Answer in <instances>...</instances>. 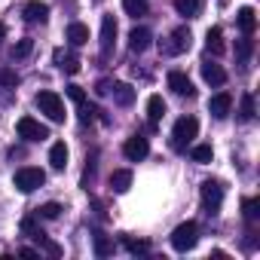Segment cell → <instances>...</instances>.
Wrapping results in <instances>:
<instances>
[{
  "label": "cell",
  "instance_id": "7a4b0ae2",
  "mask_svg": "<svg viewBox=\"0 0 260 260\" xmlns=\"http://www.w3.org/2000/svg\"><path fill=\"white\" fill-rule=\"evenodd\" d=\"M196 132H199V119L196 116H181L175 122V128H172V147L175 150H184L196 138Z\"/></svg>",
  "mask_w": 260,
  "mask_h": 260
},
{
  "label": "cell",
  "instance_id": "9a60e30c",
  "mask_svg": "<svg viewBox=\"0 0 260 260\" xmlns=\"http://www.w3.org/2000/svg\"><path fill=\"white\" fill-rule=\"evenodd\" d=\"M236 25H239V31L242 34H254V28H257V16H254V10L251 7H242L239 13H236Z\"/></svg>",
  "mask_w": 260,
  "mask_h": 260
},
{
  "label": "cell",
  "instance_id": "44dd1931",
  "mask_svg": "<svg viewBox=\"0 0 260 260\" xmlns=\"http://www.w3.org/2000/svg\"><path fill=\"white\" fill-rule=\"evenodd\" d=\"M68 43H71V46H83V43H89V28L80 25V22H71V25H68Z\"/></svg>",
  "mask_w": 260,
  "mask_h": 260
},
{
  "label": "cell",
  "instance_id": "2e32d148",
  "mask_svg": "<svg viewBox=\"0 0 260 260\" xmlns=\"http://www.w3.org/2000/svg\"><path fill=\"white\" fill-rule=\"evenodd\" d=\"M202 80H205L208 86H223V83H226V71H223L220 64L205 61V64H202Z\"/></svg>",
  "mask_w": 260,
  "mask_h": 260
},
{
  "label": "cell",
  "instance_id": "d4e9b609",
  "mask_svg": "<svg viewBox=\"0 0 260 260\" xmlns=\"http://www.w3.org/2000/svg\"><path fill=\"white\" fill-rule=\"evenodd\" d=\"M190 156H193V162H199V166H205V162H211V156H214V150H211V144H196V147L190 150Z\"/></svg>",
  "mask_w": 260,
  "mask_h": 260
},
{
  "label": "cell",
  "instance_id": "1f68e13d",
  "mask_svg": "<svg viewBox=\"0 0 260 260\" xmlns=\"http://www.w3.org/2000/svg\"><path fill=\"white\" fill-rule=\"evenodd\" d=\"M0 86H19V74L13 71V68H0Z\"/></svg>",
  "mask_w": 260,
  "mask_h": 260
},
{
  "label": "cell",
  "instance_id": "f546056e",
  "mask_svg": "<svg viewBox=\"0 0 260 260\" xmlns=\"http://www.w3.org/2000/svg\"><path fill=\"white\" fill-rule=\"evenodd\" d=\"M239 116H242L245 122H251V119H254V95H251V92H245V95H242V113H239Z\"/></svg>",
  "mask_w": 260,
  "mask_h": 260
},
{
  "label": "cell",
  "instance_id": "ba28073f",
  "mask_svg": "<svg viewBox=\"0 0 260 260\" xmlns=\"http://www.w3.org/2000/svg\"><path fill=\"white\" fill-rule=\"evenodd\" d=\"M169 89H172L175 95H187V98L196 95V89H193V83H190V77H187L184 71H172V74H169Z\"/></svg>",
  "mask_w": 260,
  "mask_h": 260
},
{
  "label": "cell",
  "instance_id": "8d00e7d4",
  "mask_svg": "<svg viewBox=\"0 0 260 260\" xmlns=\"http://www.w3.org/2000/svg\"><path fill=\"white\" fill-rule=\"evenodd\" d=\"M95 92H98V95H107V92H110V83H107V80H101V83L95 86Z\"/></svg>",
  "mask_w": 260,
  "mask_h": 260
},
{
  "label": "cell",
  "instance_id": "cb8c5ba5",
  "mask_svg": "<svg viewBox=\"0 0 260 260\" xmlns=\"http://www.w3.org/2000/svg\"><path fill=\"white\" fill-rule=\"evenodd\" d=\"M122 10L128 13V16H144L147 10H150V4H147V0H122Z\"/></svg>",
  "mask_w": 260,
  "mask_h": 260
},
{
  "label": "cell",
  "instance_id": "4dcf8cb0",
  "mask_svg": "<svg viewBox=\"0 0 260 260\" xmlns=\"http://www.w3.org/2000/svg\"><path fill=\"white\" fill-rule=\"evenodd\" d=\"M37 211H40V217H46V220H55V217L61 214V205H58V202H46V205H40Z\"/></svg>",
  "mask_w": 260,
  "mask_h": 260
},
{
  "label": "cell",
  "instance_id": "9c48e42d",
  "mask_svg": "<svg viewBox=\"0 0 260 260\" xmlns=\"http://www.w3.org/2000/svg\"><path fill=\"white\" fill-rule=\"evenodd\" d=\"M230 107H233V95H230V92H217V95H211V101H208V113H211L214 119H223V116L230 113Z\"/></svg>",
  "mask_w": 260,
  "mask_h": 260
},
{
  "label": "cell",
  "instance_id": "603a6c76",
  "mask_svg": "<svg viewBox=\"0 0 260 260\" xmlns=\"http://www.w3.org/2000/svg\"><path fill=\"white\" fill-rule=\"evenodd\" d=\"M31 239H34V242H37L40 248H46V251H49L52 257H61V245H55V242H52V239H49V236H46L43 230H40V233H34Z\"/></svg>",
  "mask_w": 260,
  "mask_h": 260
},
{
  "label": "cell",
  "instance_id": "ffe728a7",
  "mask_svg": "<svg viewBox=\"0 0 260 260\" xmlns=\"http://www.w3.org/2000/svg\"><path fill=\"white\" fill-rule=\"evenodd\" d=\"M128 187H132V172H128V169H116L110 175V190L113 193H125Z\"/></svg>",
  "mask_w": 260,
  "mask_h": 260
},
{
  "label": "cell",
  "instance_id": "e0dca14e",
  "mask_svg": "<svg viewBox=\"0 0 260 260\" xmlns=\"http://www.w3.org/2000/svg\"><path fill=\"white\" fill-rule=\"evenodd\" d=\"M110 95H113V101L119 104V107H128L135 101V89L128 86V83H116V86H110Z\"/></svg>",
  "mask_w": 260,
  "mask_h": 260
},
{
  "label": "cell",
  "instance_id": "5bb4252c",
  "mask_svg": "<svg viewBox=\"0 0 260 260\" xmlns=\"http://www.w3.org/2000/svg\"><path fill=\"white\" fill-rule=\"evenodd\" d=\"M162 116H166V101H162V95H150V98H147V119H150V128H156Z\"/></svg>",
  "mask_w": 260,
  "mask_h": 260
},
{
  "label": "cell",
  "instance_id": "f1b7e54d",
  "mask_svg": "<svg viewBox=\"0 0 260 260\" xmlns=\"http://www.w3.org/2000/svg\"><path fill=\"white\" fill-rule=\"evenodd\" d=\"M122 245L132 251V254H147V251H150V242H144V239H132V236H122Z\"/></svg>",
  "mask_w": 260,
  "mask_h": 260
},
{
  "label": "cell",
  "instance_id": "74e56055",
  "mask_svg": "<svg viewBox=\"0 0 260 260\" xmlns=\"http://www.w3.org/2000/svg\"><path fill=\"white\" fill-rule=\"evenodd\" d=\"M19 254H22V257H28V260H34V257H40V254H37L34 248H19Z\"/></svg>",
  "mask_w": 260,
  "mask_h": 260
},
{
  "label": "cell",
  "instance_id": "5b68a950",
  "mask_svg": "<svg viewBox=\"0 0 260 260\" xmlns=\"http://www.w3.org/2000/svg\"><path fill=\"white\" fill-rule=\"evenodd\" d=\"M199 196H202V208L208 214L220 211V205H223V187H220V181H205L199 187Z\"/></svg>",
  "mask_w": 260,
  "mask_h": 260
},
{
  "label": "cell",
  "instance_id": "30bf717a",
  "mask_svg": "<svg viewBox=\"0 0 260 260\" xmlns=\"http://www.w3.org/2000/svg\"><path fill=\"white\" fill-rule=\"evenodd\" d=\"M22 16H25V22H31V25H43V22L49 19V7L40 4V0H31V4H25Z\"/></svg>",
  "mask_w": 260,
  "mask_h": 260
},
{
  "label": "cell",
  "instance_id": "6da1fadb",
  "mask_svg": "<svg viewBox=\"0 0 260 260\" xmlns=\"http://www.w3.org/2000/svg\"><path fill=\"white\" fill-rule=\"evenodd\" d=\"M196 242H199V226H196V220H184V223H178L175 226V233H172V248L175 251H193L196 248Z\"/></svg>",
  "mask_w": 260,
  "mask_h": 260
},
{
  "label": "cell",
  "instance_id": "8fae6325",
  "mask_svg": "<svg viewBox=\"0 0 260 260\" xmlns=\"http://www.w3.org/2000/svg\"><path fill=\"white\" fill-rule=\"evenodd\" d=\"M113 40H116V19L113 16H104L101 19V52L104 55L113 49Z\"/></svg>",
  "mask_w": 260,
  "mask_h": 260
},
{
  "label": "cell",
  "instance_id": "d6986e66",
  "mask_svg": "<svg viewBox=\"0 0 260 260\" xmlns=\"http://www.w3.org/2000/svg\"><path fill=\"white\" fill-rule=\"evenodd\" d=\"M49 166H52L55 172H61V169L68 166V147H64V141H55V144L49 147Z\"/></svg>",
  "mask_w": 260,
  "mask_h": 260
},
{
  "label": "cell",
  "instance_id": "f35d334b",
  "mask_svg": "<svg viewBox=\"0 0 260 260\" xmlns=\"http://www.w3.org/2000/svg\"><path fill=\"white\" fill-rule=\"evenodd\" d=\"M4 37H7V25H4V22H0V40H4Z\"/></svg>",
  "mask_w": 260,
  "mask_h": 260
},
{
  "label": "cell",
  "instance_id": "ac0fdd59",
  "mask_svg": "<svg viewBox=\"0 0 260 260\" xmlns=\"http://www.w3.org/2000/svg\"><path fill=\"white\" fill-rule=\"evenodd\" d=\"M205 49L211 52V55H223V31L214 25V28H208V34H205Z\"/></svg>",
  "mask_w": 260,
  "mask_h": 260
},
{
  "label": "cell",
  "instance_id": "3957f363",
  "mask_svg": "<svg viewBox=\"0 0 260 260\" xmlns=\"http://www.w3.org/2000/svg\"><path fill=\"white\" fill-rule=\"evenodd\" d=\"M34 104H37V107H40V113H46L52 122H64V101H61L55 92H49V89L37 92Z\"/></svg>",
  "mask_w": 260,
  "mask_h": 260
},
{
  "label": "cell",
  "instance_id": "83f0119b",
  "mask_svg": "<svg viewBox=\"0 0 260 260\" xmlns=\"http://www.w3.org/2000/svg\"><path fill=\"white\" fill-rule=\"evenodd\" d=\"M242 214H245L248 223H254V220L260 217V199H245V202H242Z\"/></svg>",
  "mask_w": 260,
  "mask_h": 260
},
{
  "label": "cell",
  "instance_id": "4fadbf2b",
  "mask_svg": "<svg viewBox=\"0 0 260 260\" xmlns=\"http://www.w3.org/2000/svg\"><path fill=\"white\" fill-rule=\"evenodd\" d=\"M150 40H153V34L147 28H132V31H128V49H132V52H144L150 46Z\"/></svg>",
  "mask_w": 260,
  "mask_h": 260
},
{
  "label": "cell",
  "instance_id": "836d02e7",
  "mask_svg": "<svg viewBox=\"0 0 260 260\" xmlns=\"http://www.w3.org/2000/svg\"><path fill=\"white\" fill-rule=\"evenodd\" d=\"M68 98L80 107V104H86V89L83 86H68Z\"/></svg>",
  "mask_w": 260,
  "mask_h": 260
},
{
  "label": "cell",
  "instance_id": "8992f818",
  "mask_svg": "<svg viewBox=\"0 0 260 260\" xmlns=\"http://www.w3.org/2000/svg\"><path fill=\"white\" fill-rule=\"evenodd\" d=\"M16 132H19L22 141H46V138H49V128H46L43 122H37L34 116H22V119L16 122Z\"/></svg>",
  "mask_w": 260,
  "mask_h": 260
},
{
  "label": "cell",
  "instance_id": "4316f807",
  "mask_svg": "<svg viewBox=\"0 0 260 260\" xmlns=\"http://www.w3.org/2000/svg\"><path fill=\"white\" fill-rule=\"evenodd\" d=\"M55 61H58V68H61L64 74H77V71H80V61H77L74 55H64V52H55Z\"/></svg>",
  "mask_w": 260,
  "mask_h": 260
},
{
  "label": "cell",
  "instance_id": "52a82bcc",
  "mask_svg": "<svg viewBox=\"0 0 260 260\" xmlns=\"http://www.w3.org/2000/svg\"><path fill=\"white\" fill-rule=\"evenodd\" d=\"M122 153H125V159L138 162V159H144V156L150 153V144H147V138H144V135H132V138H125Z\"/></svg>",
  "mask_w": 260,
  "mask_h": 260
},
{
  "label": "cell",
  "instance_id": "7c38bea8",
  "mask_svg": "<svg viewBox=\"0 0 260 260\" xmlns=\"http://www.w3.org/2000/svg\"><path fill=\"white\" fill-rule=\"evenodd\" d=\"M190 40H193V37H190V31H187V28H175V31H172V43L166 46V52L181 55V52H187V49H190Z\"/></svg>",
  "mask_w": 260,
  "mask_h": 260
},
{
  "label": "cell",
  "instance_id": "7402d4cb",
  "mask_svg": "<svg viewBox=\"0 0 260 260\" xmlns=\"http://www.w3.org/2000/svg\"><path fill=\"white\" fill-rule=\"evenodd\" d=\"M175 10H178V16H184V19H196L199 10H202V0H175Z\"/></svg>",
  "mask_w": 260,
  "mask_h": 260
},
{
  "label": "cell",
  "instance_id": "d590c367",
  "mask_svg": "<svg viewBox=\"0 0 260 260\" xmlns=\"http://www.w3.org/2000/svg\"><path fill=\"white\" fill-rule=\"evenodd\" d=\"M22 233H25V236H34V233H40L37 220H34V217H25V220H22Z\"/></svg>",
  "mask_w": 260,
  "mask_h": 260
},
{
  "label": "cell",
  "instance_id": "d6a6232c",
  "mask_svg": "<svg viewBox=\"0 0 260 260\" xmlns=\"http://www.w3.org/2000/svg\"><path fill=\"white\" fill-rule=\"evenodd\" d=\"M31 49H34V40H19V43L13 46V55H16V58H25V55H31Z\"/></svg>",
  "mask_w": 260,
  "mask_h": 260
},
{
  "label": "cell",
  "instance_id": "484cf974",
  "mask_svg": "<svg viewBox=\"0 0 260 260\" xmlns=\"http://www.w3.org/2000/svg\"><path fill=\"white\" fill-rule=\"evenodd\" d=\"M113 254V242L104 233H95V257H110Z\"/></svg>",
  "mask_w": 260,
  "mask_h": 260
},
{
  "label": "cell",
  "instance_id": "e575fe53",
  "mask_svg": "<svg viewBox=\"0 0 260 260\" xmlns=\"http://www.w3.org/2000/svg\"><path fill=\"white\" fill-rule=\"evenodd\" d=\"M251 49H254V43H251V40H248V34H245V37L236 43V55H239V58H248V55H251Z\"/></svg>",
  "mask_w": 260,
  "mask_h": 260
},
{
  "label": "cell",
  "instance_id": "277c9868",
  "mask_svg": "<svg viewBox=\"0 0 260 260\" xmlns=\"http://www.w3.org/2000/svg\"><path fill=\"white\" fill-rule=\"evenodd\" d=\"M13 184H16V190H19V193H34L37 187H43V184H46V172H43V169H34V166H25V169H19V172H16Z\"/></svg>",
  "mask_w": 260,
  "mask_h": 260
}]
</instances>
